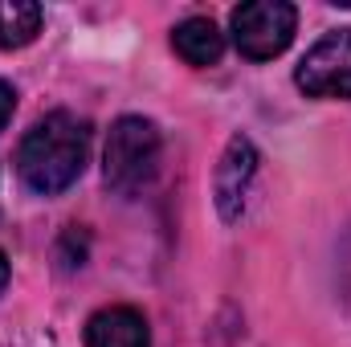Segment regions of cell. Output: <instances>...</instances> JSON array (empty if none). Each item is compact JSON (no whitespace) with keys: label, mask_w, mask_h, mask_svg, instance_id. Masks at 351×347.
<instances>
[{"label":"cell","mask_w":351,"mask_h":347,"mask_svg":"<svg viewBox=\"0 0 351 347\" xmlns=\"http://www.w3.org/2000/svg\"><path fill=\"white\" fill-rule=\"evenodd\" d=\"M90 160V127L70 110H53L29 127L16 147V176L37 196L66 192Z\"/></svg>","instance_id":"6da1fadb"},{"label":"cell","mask_w":351,"mask_h":347,"mask_svg":"<svg viewBox=\"0 0 351 347\" xmlns=\"http://www.w3.org/2000/svg\"><path fill=\"white\" fill-rule=\"evenodd\" d=\"M160 127L143 115H123L110 135H106V152H102V180L106 188L135 196L139 188H147L160 172Z\"/></svg>","instance_id":"7a4b0ae2"},{"label":"cell","mask_w":351,"mask_h":347,"mask_svg":"<svg viewBox=\"0 0 351 347\" xmlns=\"http://www.w3.org/2000/svg\"><path fill=\"white\" fill-rule=\"evenodd\" d=\"M229 29H233V45L241 49V58L269 62L294 41L298 8L286 4V0H250V4L233 8Z\"/></svg>","instance_id":"3957f363"},{"label":"cell","mask_w":351,"mask_h":347,"mask_svg":"<svg viewBox=\"0 0 351 347\" xmlns=\"http://www.w3.org/2000/svg\"><path fill=\"white\" fill-rule=\"evenodd\" d=\"M294 82L311 98H351V29H335L306 49Z\"/></svg>","instance_id":"277c9868"},{"label":"cell","mask_w":351,"mask_h":347,"mask_svg":"<svg viewBox=\"0 0 351 347\" xmlns=\"http://www.w3.org/2000/svg\"><path fill=\"white\" fill-rule=\"evenodd\" d=\"M258 176V147L245 139V135H233L225 143V156L213 172V200H217V213L225 221H237L241 208H245V192Z\"/></svg>","instance_id":"5b68a950"},{"label":"cell","mask_w":351,"mask_h":347,"mask_svg":"<svg viewBox=\"0 0 351 347\" xmlns=\"http://www.w3.org/2000/svg\"><path fill=\"white\" fill-rule=\"evenodd\" d=\"M86 347H152V327L135 307H102L86 323Z\"/></svg>","instance_id":"8992f818"},{"label":"cell","mask_w":351,"mask_h":347,"mask_svg":"<svg viewBox=\"0 0 351 347\" xmlns=\"http://www.w3.org/2000/svg\"><path fill=\"white\" fill-rule=\"evenodd\" d=\"M172 45L188 66H217L225 53V33L208 16H188L184 25H176Z\"/></svg>","instance_id":"52a82bcc"},{"label":"cell","mask_w":351,"mask_h":347,"mask_svg":"<svg viewBox=\"0 0 351 347\" xmlns=\"http://www.w3.org/2000/svg\"><path fill=\"white\" fill-rule=\"evenodd\" d=\"M41 33V4L0 0V49H21Z\"/></svg>","instance_id":"ba28073f"},{"label":"cell","mask_w":351,"mask_h":347,"mask_svg":"<svg viewBox=\"0 0 351 347\" xmlns=\"http://www.w3.org/2000/svg\"><path fill=\"white\" fill-rule=\"evenodd\" d=\"M12 110H16V90L8 86V82H0V131L8 127V119H12Z\"/></svg>","instance_id":"9c48e42d"},{"label":"cell","mask_w":351,"mask_h":347,"mask_svg":"<svg viewBox=\"0 0 351 347\" xmlns=\"http://www.w3.org/2000/svg\"><path fill=\"white\" fill-rule=\"evenodd\" d=\"M4 286H8V258H4V250H0V294H4Z\"/></svg>","instance_id":"30bf717a"}]
</instances>
